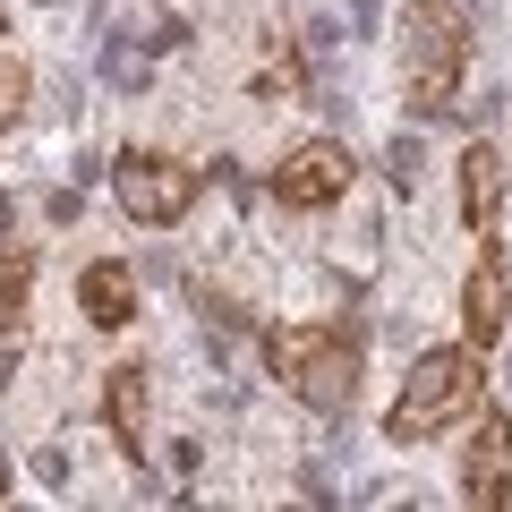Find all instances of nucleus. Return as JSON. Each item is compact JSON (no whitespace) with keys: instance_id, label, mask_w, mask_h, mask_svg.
Segmentation results:
<instances>
[{"instance_id":"1","label":"nucleus","mask_w":512,"mask_h":512,"mask_svg":"<svg viewBox=\"0 0 512 512\" xmlns=\"http://www.w3.org/2000/svg\"><path fill=\"white\" fill-rule=\"evenodd\" d=\"M478 393H487V350L478 342L427 350V359L402 376V402L384 410V436L393 444H427V436H444V427L478 419Z\"/></svg>"},{"instance_id":"2","label":"nucleus","mask_w":512,"mask_h":512,"mask_svg":"<svg viewBox=\"0 0 512 512\" xmlns=\"http://www.w3.org/2000/svg\"><path fill=\"white\" fill-rule=\"evenodd\" d=\"M461 69H470V18L453 0H410L402 9V94L410 111H444L461 94Z\"/></svg>"},{"instance_id":"3","label":"nucleus","mask_w":512,"mask_h":512,"mask_svg":"<svg viewBox=\"0 0 512 512\" xmlns=\"http://www.w3.org/2000/svg\"><path fill=\"white\" fill-rule=\"evenodd\" d=\"M359 367H367V342L350 325H291L274 333V376L291 384L308 410H342L359 393Z\"/></svg>"},{"instance_id":"4","label":"nucleus","mask_w":512,"mask_h":512,"mask_svg":"<svg viewBox=\"0 0 512 512\" xmlns=\"http://www.w3.org/2000/svg\"><path fill=\"white\" fill-rule=\"evenodd\" d=\"M111 188H120V214L146 222V231H171V222L197 205V171L171 163V154H120Z\"/></svg>"},{"instance_id":"5","label":"nucleus","mask_w":512,"mask_h":512,"mask_svg":"<svg viewBox=\"0 0 512 512\" xmlns=\"http://www.w3.org/2000/svg\"><path fill=\"white\" fill-rule=\"evenodd\" d=\"M350 188H359V163H350V146H333V137L291 146V154H282V171H274V197L299 205V214H316V205H342Z\"/></svg>"},{"instance_id":"6","label":"nucleus","mask_w":512,"mask_h":512,"mask_svg":"<svg viewBox=\"0 0 512 512\" xmlns=\"http://www.w3.org/2000/svg\"><path fill=\"white\" fill-rule=\"evenodd\" d=\"M512 495V419H478L470 453H461V504H504Z\"/></svg>"},{"instance_id":"7","label":"nucleus","mask_w":512,"mask_h":512,"mask_svg":"<svg viewBox=\"0 0 512 512\" xmlns=\"http://www.w3.org/2000/svg\"><path fill=\"white\" fill-rule=\"evenodd\" d=\"M77 308H86V325H103V333H120L128 316H137V282H128L120 256H94L86 274H77Z\"/></svg>"},{"instance_id":"8","label":"nucleus","mask_w":512,"mask_h":512,"mask_svg":"<svg viewBox=\"0 0 512 512\" xmlns=\"http://www.w3.org/2000/svg\"><path fill=\"white\" fill-rule=\"evenodd\" d=\"M504 316H512L504 265H495V256H478V265H470V282H461V333H470L478 350H495V333H504Z\"/></svg>"},{"instance_id":"9","label":"nucleus","mask_w":512,"mask_h":512,"mask_svg":"<svg viewBox=\"0 0 512 512\" xmlns=\"http://www.w3.org/2000/svg\"><path fill=\"white\" fill-rule=\"evenodd\" d=\"M495 214H504V163H495V146H461V222L495 231Z\"/></svg>"},{"instance_id":"10","label":"nucleus","mask_w":512,"mask_h":512,"mask_svg":"<svg viewBox=\"0 0 512 512\" xmlns=\"http://www.w3.org/2000/svg\"><path fill=\"white\" fill-rule=\"evenodd\" d=\"M26 308H35V265L18 248H0V376L18 367V333H26Z\"/></svg>"},{"instance_id":"11","label":"nucleus","mask_w":512,"mask_h":512,"mask_svg":"<svg viewBox=\"0 0 512 512\" xmlns=\"http://www.w3.org/2000/svg\"><path fill=\"white\" fill-rule=\"evenodd\" d=\"M103 419H111V436H120V453H146V367H111Z\"/></svg>"},{"instance_id":"12","label":"nucleus","mask_w":512,"mask_h":512,"mask_svg":"<svg viewBox=\"0 0 512 512\" xmlns=\"http://www.w3.org/2000/svg\"><path fill=\"white\" fill-rule=\"evenodd\" d=\"M26 94H35V77H26L18 60H0V128H9V120L26 111Z\"/></svg>"},{"instance_id":"13","label":"nucleus","mask_w":512,"mask_h":512,"mask_svg":"<svg viewBox=\"0 0 512 512\" xmlns=\"http://www.w3.org/2000/svg\"><path fill=\"white\" fill-rule=\"evenodd\" d=\"M0 504H9V453H0Z\"/></svg>"},{"instance_id":"14","label":"nucleus","mask_w":512,"mask_h":512,"mask_svg":"<svg viewBox=\"0 0 512 512\" xmlns=\"http://www.w3.org/2000/svg\"><path fill=\"white\" fill-rule=\"evenodd\" d=\"M0 26H9V18H0Z\"/></svg>"}]
</instances>
